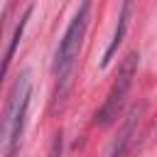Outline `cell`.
<instances>
[{
  "label": "cell",
  "mask_w": 157,
  "mask_h": 157,
  "mask_svg": "<svg viewBox=\"0 0 157 157\" xmlns=\"http://www.w3.org/2000/svg\"><path fill=\"white\" fill-rule=\"evenodd\" d=\"M91 2L93 0H81L74 20L69 22L56 52H54V61H52V71L56 74L59 78V86H56V93H54V101H59L69 83H71V71H74V61L78 56V49H81V42H83V34H86V27H88V12H91Z\"/></svg>",
  "instance_id": "cell-1"
},
{
  "label": "cell",
  "mask_w": 157,
  "mask_h": 157,
  "mask_svg": "<svg viewBox=\"0 0 157 157\" xmlns=\"http://www.w3.org/2000/svg\"><path fill=\"white\" fill-rule=\"evenodd\" d=\"M29 71H22L15 83L7 91L5 108H2V155L0 157H15L20 147V137L25 130V118L29 108Z\"/></svg>",
  "instance_id": "cell-2"
},
{
  "label": "cell",
  "mask_w": 157,
  "mask_h": 157,
  "mask_svg": "<svg viewBox=\"0 0 157 157\" xmlns=\"http://www.w3.org/2000/svg\"><path fill=\"white\" fill-rule=\"evenodd\" d=\"M137 59H140V54H137V52H130V54L123 59V64L118 66L115 81H113V86H110V91H108V98L103 101V105L98 108V113H96V118H93L96 125H110V123L120 115V108H123V103H125V96H128V91H130V86H132V76H135V71H137Z\"/></svg>",
  "instance_id": "cell-3"
},
{
  "label": "cell",
  "mask_w": 157,
  "mask_h": 157,
  "mask_svg": "<svg viewBox=\"0 0 157 157\" xmlns=\"http://www.w3.org/2000/svg\"><path fill=\"white\" fill-rule=\"evenodd\" d=\"M142 110H145V103L130 108V113L125 115V123L120 125L118 137L113 140V145H110V150H108L105 157H125V150H128V145H130V140H132V135H135V130H137V123H140Z\"/></svg>",
  "instance_id": "cell-4"
},
{
  "label": "cell",
  "mask_w": 157,
  "mask_h": 157,
  "mask_svg": "<svg viewBox=\"0 0 157 157\" xmlns=\"http://www.w3.org/2000/svg\"><path fill=\"white\" fill-rule=\"evenodd\" d=\"M132 10H135V0H123V5H120V15H118V25H115V32H113V39L108 42V47H105V52H103V59H101V64H103V66L110 61V56L118 52L120 42L125 39V34H128V27H130Z\"/></svg>",
  "instance_id": "cell-5"
},
{
  "label": "cell",
  "mask_w": 157,
  "mask_h": 157,
  "mask_svg": "<svg viewBox=\"0 0 157 157\" xmlns=\"http://www.w3.org/2000/svg\"><path fill=\"white\" fill-rule=\"evenodd\" d=\"M29 15H32V5L22 12V17H20V22L15 25V32H12V37H10V42H7V49H5V59H2V71H7L10 69V61H12V54H15V49H17V44H20V39H22V32H25V27H27V20H29Z\"/></svg>",
  "instance_id": "cell-6"
}]
</instances>
